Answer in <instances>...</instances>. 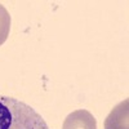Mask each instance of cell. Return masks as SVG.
Segmentation results:
<instances>
[{"mask_svg":"<svg viewBox=\"0 0 129 129\" xmlns=\"http://www.w3.org/2000/svg\"><path fill=\"white\" fill-rule=\"evenodd\" d=\"M10 14L7 8L0 4V45H3L5 40L8 39L9 31H10Z\"/></svg>","mask_w":129,"mask_h":129,"instance_id":"obj_4","label":"cell"},{"mask_svg":"<svg viewBox=\"0 0 129 129\" xmlns=\"http://www.w3.org/2000/svg\"><path fill=\"white\" fill-rule=\"evenodd\" d=\"M62 129H97V120L88 110H75L64 119Z\"/></svg>","mask_w":129,"mask_h":129,"instance_id":"obj_2","label":"cell"},{"mask_svg":"<svg viewBox=\"0 0 129 129\" xmlns=\"http://www.w3.org/2000/svg\"><path fill=\"white\" fill-rule=\"evenodd\" d=\"M128 105L129 101L125 100L120 102L109 114L105 120V129H129L128 128Z\"/></svg>","mask_w":129,"mask_h":129,"instance_id":"obj_3","label":"cell"},{"mask_svg":"<svg viewBox=\"0 0 129 129\" xmlns=\"http://www.w3.org/2000/svg\"><path fill=\"white\" fill-rule=\"evenodd\" d=\"M0 129H49L43 116L27 103L0 95Z\"/></svg>","mask_w":129,"mask_h":129,"instance_id":"obj_1","label":"cell"}]
</instances>
